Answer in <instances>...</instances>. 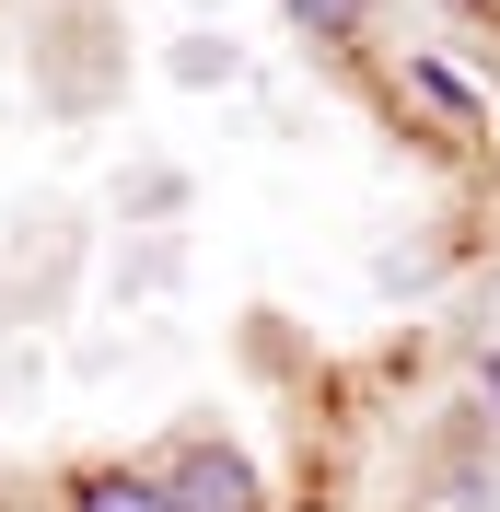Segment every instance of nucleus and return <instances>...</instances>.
Returning a JSON list of instances; mask_svg holds the SVG:
<instances>
[{"label":"nucleus","instance_id":"nucleus-4","mask_svg":"<svg viewBox=\"0 0 500 512\" xmlns=\"http://www.w3.org/2000/svg\"><path fill=\"white\" fill-rule=\"evenodd\" d=\"M407 82H419V94H431V105H454V117H477V94H466V82H454V70H442V59H407Z\"/></svg>","mask_w":500,"mask_h":512},{"label":"nucleus","instance_id":"nucleus-5","mask_svg":"<svg viewBox=\"0 0 500 512\" xmlns=\"http://www.w3.org/2000/svg\"><path fill=\"white\" fill-rule=\"evenodd\" d=\"M477 396H489V408H500V350H489V361H477Z\"/></svg>","mask_w":500,"mask_h":512},{"label":"nucleus","instance_id":"nucleus-2","mask_svg":"<svg viewBox=\"0 0 500 512\" xmlns=\"http://www.w3.org/2000/svg\"><path fill=\"white\" fill-rule=\"evenodd\" d=\"M70 512H175V501H163V478H152V466H105V478H82V489H70Z\"/></svg>","mask_w":500,"mask_h":512},{"label":"nucleus","instance_id":"nucleus-1","mask_svg":"<svg viewBox=\"0 0 500 512\" xmlns=\"http://www.w3.org/2000/svg\"><path fill=\"white\" fill-rule=\"evenodd\" d=\"M152 478H163L175 512H256V466H245V443H221V431H187Z\"/></svg>","mask_w":500,"mask_h":512},{"label":"nucleus","instance_id":"nucleus-3","mask_svg":"<svg viewBox=\"0 0 500 512\" xmlns=\"http://www.w3.org/2000/svg\"><path fill=\"white\" fill-rule=\"evenodd\" d=\"M280 12H291L303 35H326V47H349V35L373 24V0H280Z\"/></svg>","mask_w":500,"mask_h":512}]
</instances>
